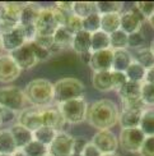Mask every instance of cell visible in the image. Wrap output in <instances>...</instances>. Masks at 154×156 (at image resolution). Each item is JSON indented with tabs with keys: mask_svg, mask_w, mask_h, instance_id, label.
I'll list each match as a JSON object with an SVG mask.
<instances>
[{
	"mask_svg": "<svg viewBox=\"0 0 154 156\" xmlns=\"http://www.w3.org/2000/svg\"><path fill=\"white\" fill-rule=\"evenodd\" d=\"M148 22H149V24L152 26V27L154 28V14H153V16H152V17L148 19Z\"/></svg>",
	"mask_w": 154,
	"mask_h": 156,
	"instance_id": "11a10c76",
	"label": "cell"
},
{
	"mask_svg": "<svg viewBox=\"0 0 154 156\" xmlns=\"http://www.w3.org/2000/svg\"><path fill=\"white\" fill-rule=\"evenodd\" d=\"M145 19L139 14V12L134 8L125 10L120 14V30L125 32L126 35H132L140 32L143 22Z\"/></svg>",
	"mask_w": 154,
	"mask_h": 156,
	"instance_id": "30bf717a",
	"label": "cell"
},
{
	"mask_svg": "<svg viewBox=\"0 0 154 156\" xmlns=\"http://www.w3.org/2000/svg\"><path fill=\"white\" fill-rule=\"evenodd\" d=\"M62 27H65L72 35H75V34H78L79 31L83 30V19L73 13V14H70L66 18L65 24H64Z\"/></svg>",
	"mask_w": 154,
	"mask_h": 156,
	"instance_id": "ab89813d",
	"label": "cell"
},
{
	"mask_svg": "<svg viewBox=\"0 0 154 156\" xmlns=\"http://www.w3.org/2000/svg\"><path fill=\"white\" fill-rule=\"evenodd\" d=\"M0 128H2V126H0Z\"/></svg>",
	"mask_w": 154,
	"mask_h": 156,
	"instance_id": "e7e4bbea",
	"label": "cell"
},
{
	"mask_svg": "<svg viewBox=\"0 0 154 156\" xmlns=\"http://www.w3.org/2000/svg\"><path fill=\"white\" fill-rule=\"evenodd\" d=\"M125 74L127 77V80L131 82H139L143 83L145 80V74H146V69L143 68L140 64H138L136 62H132L130 64V67L125 70Z\"/></svg>",
	"mask_w": 154,
	"mask_h": 156,
	"instance_id": "1f68e13d",
	"label": "cell"
},
{
	"mask_svg": "<svg viewBox=\"0 0 154 156\" xmlns=\"http://www.w3.org/2000/svg\"><path fill=\"white\" fill-rule=\"evenodd\" d=\"M73 140L74 136L65 131L57 132L55 140L49 146L50 156H69L73 154Z\"/></svg>",
	"mask_w": 154,
	"mask_h": 156,
	"instance_id": "9c48e42d",
	"label": "cell"
},
{
	"mask_svg": "<svg viewBox=\"0 0 154 156\" xmlns=\"http://www.w3.org/2000/svg\"><path fill=\"white\" fill-rule=\"evenodd\" d=\"M110 49V35L105 34L103 31H97L92 34V40H91V53L95 51H102Z\"/></svg>",
	"mask_w": 154,
	"mask_h": 156,
	"instance_id": "83f0119b",
	"label": "cell"
},
{
	"mask_svg": "<svg viewBox=\"0 0 154 156\" xmlns=\"http://www.w3.org/2000/svg\"><path fill=\"white\" fill-rule=\"evenodd\" d=\"M112 62H113V51L111 49L95 51L91 55L89 68L93 72H111L112 70Z\"/></svg>",
	"mask_w": 154,
	"mask_h": 156,
	"instance_id": "5bb4252c",
	"label": "cell"
},
{
	"mask_svg": "<svg viewBox=\"0 0 154 156\" xmlns=\"http://www.w3.org/2000/svg\"><path fill=\"white\" fill-rule=\"evenodd\" d=\"M2 40H3V49L8 51V54L23 46L24 44H27V38L24 36V31L21 24L15 30L9 32V34L2 35Z\"/></svg>",
	"mask_w": 154,
	"mask_h": 156,
	"instance_id": "2e32d148",
	"label": "cell"
},
{
	"mask_svg": "<svg viewBox=\"0 0 154 156\" xmlns=\"http://www.w3.org/2000/svg\"><path fill=\"white\" fill-rule=\"evenodd\" d=\"M2 6H3V3H0V16H2Z\"/></svg>",
	"mask_w": 154,
	"mask_h": 156,
	"instance_id": "94428289",
	"label": "cell"
},
{
	"mask_svg": "<svg viewBox=\"0 0 154 156\" xmlns=\"http://www.w3.org/2000/svg\"><path fill=\"white\" fill-rule=\"evenodd\" d=\"M142 84L143 83L127 81L124 86L117 91L120 99L125 100V99H131V97H139L140 96V91H142Z\"/></svg>",
	"mask_w": 154,
	"mask_h": 156,
	"instance_id": "f546056e",
	"label": "cell"
},
{
	"mask_svg": "<svg viewBox=\"0 0 154 156\" xmlns=\"http://www.w3.org/2000/svg\"><path fill=\"white\" fill-rule=\"evenodd\" d=\"M73 3L74 2H60L55 4V8L66 14H73Z\"/></svg>",
	"mask_w": 154,
	"mask_h": 156,
	"instance_id": "681fc988",
	"label": "cell"
},
{
	"mask_svg": "<svg viewBox=\"0 0 154 156\" xmlns=\"http://www.w3.org/2000/svg\"><path fill=\"white\" fill-rule=\"evenodd\" d=\"M28 105L33 108H47L51 106L54 100V83L46 78H35L29 81L23 88Z\"/></svg>",
	"mask_w": 154,
	"mask_h": 156,
	"instance_id": "7a4b0ae2",
	"label": "cell"
},
{
	"mask_svg": "<svg viewBox=\"0 0 154 156\" xmlns=\"http://www.w3.org/2000/svg\"><path fill=\"white\" fill-rule=\"evenodd\" d=\"M9 55L13 58V60L17 63V66L22 70H29L38 64V60L36 59L29 42L24 44L23 46H21L14 51H12Z\"/></svg>",
	"mask_w": 154,
	"mask_h": 156,
	"instance_id": "7c38bea8",
	"label": "cell"
},
{
	"mask_svg": "<svg viewBox=\"0 0 154 156\" xmlns=\"http://www.w3.org/2000/svg\"><path fill=\"white\" fill-rule=\"evenodd\" d=\"M56 106L61 113L66 124H79V123L84 122L87 118L88 104L84 96L61 104H56Z\"/></svg>",
	"mask_w": 154,
	"mask_h": 156,
	"instance_id": "277c9868",
	"label": "cell"
},
{
	"mask_svg": "<svg viewBox=\"0 0 154 156\" xmlns=\"http://www.w3.org/2000/svg\"><path fill=\"white\" fill-rule=\"evenodd\" d=\"M41 6H38L33 3H25L23 6V10L19 18V24L21 26H31L36 23V19L38 17Z\"/></svg>",
	"mask_w": 154,
	"mask_h": 156,
	"instance_id": "cb8c5ba5",
	"label": "cell"
},
{
	"mask_svg": "<svg viewBox=\"0 0 154 156\" xmlns=\"http://www.w3.org/2000/svg\"><path fill=\"white\" fill-rule=\"evenodd\" d=\"M111 78H112V87L113 91H117L124 86V84L129 81L125 74V72H116V70H111Z\"/></svg>",
	"mask_w": 154,
	"mask_h": 156,
	"instance_id": "f6af8a7d",
	"label": "cell"
},
{
	"mask_svg": "<svg viewBox=\"0 0 154 156\" xmlns=\"http://www.w3.org/2000/svg\"><path fill=\"white\" fill-rule=\"evenodd\" d=\"M140 97L146 108H154V84L143 82Z\"/></svg>",
	"mask_w": 154,
	"mask_h": 156,
	"instance_id": "74e56055",
	"label": "cell"
},
{
	"mask_svg": "<svg viewBox=\"0 0 154 156\" xmlns=\"http://www.w3.org/2000/svg\"><path fill=\"white\" fill-rule=\"evenodd\" d=\"M0 156H13V155H0Z\"/></svg>",
	"mask_w": 154,
	"mask_h": 156,
	"instance_id": "6125c7cd",
	"label": "cell"
},
{
	"mask_svg": "<svg viewBox=\"0 0 154 156\" xmlns=\"http://www.w3.org/2000/svg\"><path fill=\"white\" fill-rule=\"evenodd\" d=\"M33 41L37 42L38 45H41V46L46 48L49 51L55 45V41H54V37L52 36H36V38H35Z\"/></svg>",
	"mask_w": 154,
	"mask_h": 156,
	"instance_id": "c3c4849f",
	"label": "cell"
},
{
	"mask_svg": "<svg viewBox=\"0 0 154 156\" xmlns=\"http://www.w3.org/2000/svg\"><path fill=\"white\" fill-rule=\"evenodd\" d=\"M91 144L97 148V150L102 154H113L117 151L119 148V138L110 129H105V131H97L89 141Z\"/></svg>",
	"mask_w": 154,
	"mask_h": 156,
	"instance_id": "ba28073f",
	"label": "cell"
},
{
	"mask_svg": "<svg viewBox=\"0 0 154 156\" xmlns=\"http://www.w3.org/2000/svg\"><path fill=\"white\" fill-rule=\"evenodd\" d=\"M127 41H129V35L119 30L110 35V49L112 51L127 49Z\"/></svg>",
	"mask_w": 154,
	"mask_h": 156,
	"instance_id": "836d02e7",
	"label": "cell"
},
{
	"mask_svg": "<svg viewBox=\"0 0 154 156\" xmlns=\"http://www.w3.org/2000/svg\"><path fill=\"white\" fill-rule=\"evenodd\" d=\"M23 3H3L2 6V16L0 19H6V21L19 23V18H21V13L23 10Z\"/></svg>",
	"mask_w": 154,
	"mask_h": 156,
	"instance_id": "603a6c76",
	"label": "cell"
},
{
	"mask_svg": "<svg viewBox=\"0 0 154 156\" xmlns=\"http://www.w3.org/2000/svg\"><path fill=\"white\" fill-rule=\"evenodd\" d=\"M94 12H97L95 10V3H92V2H74L73 3V13L82 19L93 14Z\"/></svg>",
	"mask_w": 154,
	"mask_h": 156,
	"instance_id": "d6a6232c",
	"label": "cell"
},
{
	"mask_svg": "<svg viewBox=\"0 0 154 156\" xmlns=\"http://www.w3.org/2000/svg\"><path fill=\"white\" fill-rule=\"evenodd\" d=\"M99 30H101V14L98 12H94L93 14L83 19V31H87L89 34H94V32Z\"/></svg>",
	"mask_w": 154,
	"mask_h": 156,
	"instance_id": "d590c367",
	"label": "cell"
},
{
	"mask_svg": "<svg viewBox=\"0 0 154 156\" xmlns=\"http://www.w3.org/2000/svg\"><path fill=\"white\" fill-rule=\"evenodd\" d=\"M17 123L23 127H25L29 131L35 132L36 129L42 127V115H41V109L40 108H33V106H27L24 110H22L18 114Z\"/></svg>",
	"mask_w": 154,
	"mask_h": 156,
	"instance_id": "4fadbf2b",
	"label": "cell"
},
{
	"mask_svg": "<svg viewBox=\"0 0 154 156\" xmlns=\"http://www.w3.org/2000/svg\"><path fill=\"white\" fill-rule=\"evenodd\" d=\"M41 115H42V126L50 127L55 129V131L60 132L65 127V120H64L61 113L59 112L57 106H47L41 109Z\"/></svg>",
	"mask_w": 154,
	"mask_h": 156,
	"instance_id": "9a60e30c",
	"label": "cell"
},
{
	"mask_svg": "<svg viewBox=\"0 0 154 156\" xmlns=\"http://www.w3.org/2000/svg\"><path fill=\"white\" fill-rule=\"evenodd\" d=\"M102 156H121V155L117 152H113V154H106V155H102Z\"/></svg>",
	"mask_w": 154,
	"mask_h": 156,
	"instance_id": "9f6ffc18",
	"label": "cell"
},
{
	"mask_svg": "<svg viewBox=\"0 0 154 156\" xmlns=\"http://www.w3.org/2000/svg\"><path fill=\"white\" fill-rule=\"evenodd\" d=\"M46 156H50V155H46Z\"/></svg>",
	"mask_w": 154,
	"mask_h": 156,
	"instance_id": "be15d7a7",
	"label": "cell"
},
{
	"mask_svg": "<svg viewBox=\"0 0 154 156\" xmlns=\"http://www.w3.org/2000/svg\"><path fill=\"white\" fill-rule=\"evenodd\" d=\"M124 4L120 2H97L95 10L99 14H111V13H122Z\"/></svg>",
	"mask_w": 154,
	"mask_h": 156,
	"instance_id": "e575fe53",
	"label": "cell"
},
{
	"mask_svg": "<svg viewBox=\"0 0 154 156\" xmlns=\"http://www.w3.org/2000/svg\"><path fill=\"white\" fill-rule=\"evenodd\" d=\"M139 128L145 134V137L154 136V108H146L143 112Z\"/></svg>",
	"mask_w": 154,
	"mask_h": 156,
	"instance_id": "4316f807",
	"label": "cell"
},
{
	"mask_svg": "<svg viewBox=\"0 0 154 156\" xmlns=\"http://www.w3.org/2000/svg\"><path fill=\"white\" fill-rule=\"evenodd\" d=\"M91 40H92V34L82 30L78 34L73 35V41L70 48L78 55L91 53Z\"/></svg>",
	"mask_w": 154,
	"mask_h": 156,
	"instance_id": "ac0fdd59",
	"label": "cell"
},
{
	"mask_svg": "<svg viewBox=\"0 0 154 156\" xmlns=\"http://www.w3.org/2000/svg\"><path fill=\"white\" fill-rule=\"evenodd\" d=\"M91 55H92V53H87V54H82L79 56H80V60L84 63L85 66H89V62H91Z\"/></svg>",
	"mask_w": 154,
	"mask_h": 156,
	"instance_id": "f5cc1de1",
	"label": "cell"
},
{
	"mask_svg": "<svg viewBox=\"0 0 154 156\" xmlns=\"http://www.w3.org/2000/svg\"><path fill=\"white\" fill-rule=\"evenodd\" d=\"M35 26L37 36H54L56 30L60 27L56 21L54 8H42L41 6Z\"/></svg>",
	"mask_w": 154,
	"mask_h": 156,
	"instance_id": "52a82bcc",
	"label": "cell"
},
{
	"mask_svg": "<svg viewBox=\"0 0 154 156\" xmlns=\"http://www.w3.org/2000/svg\"><path fill=\"white\" fill-rule=\"evenodd\" d=\"M69 156H82V154H75V152H73L72 155H69Z\"/></svg>",
	"mask_w": 154,
	"mask_h": 156,
	"instance_id": "91938a15",
	"label": "cell"
},
{
	"mask_svg": "<svg viewBox=\"0 0 154 156\" xmlns=\"http://www.w3.org/2000/svg\"><path fill=\"white\" fill-rule=\"evenodd\" d=\"M56 134H57V131H55V129L50 128V127L42 126L33 132V140L49 147L51 145V142L55 140Z\"/></svg>",
	"mask_w": 154,
	"mask_h": 156,
	"instance_id": "f1b7e54d",
	"label": "cell"
},
{
	"mask_svg": "<svg viewBox=\"0 0 154 156\" xmlns=\"http://www.w3.org/2000/svg\"><path fill=\"white\" fill-rule=\"evenodd\" d=\"M143 112H135V110H120L119 124L121 129H131L139 128L140 119H142Z\"/></svg>",
	"mask_w": 154,
	"mask_h": 156,
	"instance_id": "d6986e66",
	"label": "cell"
},
{
	"mask_svg": "<svg viewBox=\"0 0 154 156\" xmlns=\"http://www.w3.org/2000/svg\"><path fill=\"white\" fill-rule=\"evenodd\" d=\"M29 44H31V48H32V50H33V54L36 56V59L38 60V63L40 62H46L51 58V53L46 48L41 46V45H38L35 41H32Z\"/></svg>",
	"mask_w": 154,
	"mask_h": 156,
	"instance_id": "7bdbcfd3",
	"label": "cell"
},
{
	"mask_svg": "<svg viewBox=\"0 0 154 156\" xmlns=\"http://www.w3.org/2000/svg\"><path fill=\"white\" fill-rule=\"evenodd\" d=\"M84 83L78 78H60L54 83V100L56 104H61L74 99H79L84 95Z\"/></svg>",
	"mask_w": 154,
	"mask_h": 156,
	"instance_id": "3957f363",
	"label": "cell"
},
{
	"mask_svg": "<svg viewBox=\"0 0 154 156\" xmlns=\"http://www.w3.org/2000/svg\"><path fill=\"white\" fill-rule=\"evenodd\" d=\"M27 156H46L49 155V147L37 141H32L22 150Z\"/></svg>",
	"mask_w": 154,
	"mask_h": 156,
	"instance_id": "8d00e7d4",
	"label": "cell"
},
{
	"mask_svg": "<svg viewBox=\"0 0 154 156\" xmlns=\"http://www.w3.org/2000/svg\"><path fill=\"white\" fill-rule=\"evenodd\" d=\"M54 41H55V45H57L61 50L62 49H68L72 46V41H73V35L65 28L60 26L59 28L56 30V32L54 34Z\"/></svg>",
	"mask_w": 154,
	"mask_h": 156,
	"instance_id": "4dcf8cb0",
	"label": "cell"
},
{
	"mask_svg": "<svg viewBox=\"0 0 154 156\" xmlns=\"http://www.w3.org/2000/svg\"><path fill=\"white\" fill-rule=\"evenodd\" d=\"M135 9L144 19H148L154 14V2H138L135 3Z\"/></svg>",
	"mask_w": 154,
	"mask_h": 156,
	"instance_id": "b9f144b4",
	"label": "cell"
},
{
	"mask_svg": "<svg viewBox=\"0 0 154 156\" xmlns=\"http://www.w3.org/2000/svg\"><path fill=\"white\" fill-rule=\"evenodd\" d=\"M120 14L121 13H111V14L101 16V31L111 35L120 30Z\"/></svg>",
	"mask_w": 154,
	"mask_h": 156,
	"instance_id": "d4e9b609",
	"label": "cell"
},
{
	"mask_svg": "<svg viewBox=\"0 0 154 156\" xmlns=\"http://www.w3.org/2000/svg\"><path fill=\"white\" fill-rule=\"evenodd\" d=\"M144 82L150 83V84H154V67H152L150 69L146 70V74H145V80H144Z\"/></svg>",
	"mask_w": 154,
	"mask_h": 156,
	"instance_id": "816d5d0a",
	"label": "cell"
},
{
	"mask_svg": "<svg viewBox=\"0 0 154 156\" xmlns=\"http://www.w3.org/2000/svg\"><path fill=\"white\" fill-rule=\"evenodd\" d=\"M150 50L153 51V54H154V38H153L152 42H150Z\"/></svg>",
	"mask_w": 154,
	"mask_h": 156,
	"instance_id": "6f0895ef",
	"label": "cell"
},
{
	"mask_svg": "<svg viewBox=\"0 0 154 156\" xmlns=\"http://www.w3.org/2000/svg\"><path fill=\"white\" fill-rule=\"evenodd\" d=\"M28 105L23 90L15 86H5L0 88V106L21 113Z\"/></svg>",
	"mask_w": 154,
	"mask_h": 156,
	"instance_id": "5b68a950",
	"label": "cell"
},
{
	"mask_svg": "<svg viewBox=\"0 0 154 156\" xmlns=\"http://www.w3.org/2000/svg\"><path fill=\"white\" fill-rule=\"evenodd\" d=\"M13 156H27V155H25V154H24L22 150H18V151H17L14 155H13Z\"/></svg>",
	"mask_w": 154,
	"mask_h": 156,
	"instance_id": "db71d44e",
	"label": "cell"
},
{
	"mask_svg": "<svg viewBox=\"0 0 154 156\" xmlns=\"http://www.w3.org/2000/svg\"><path fill=\"white\" fill-rule=\"evenodd\" d=\"M120 109L111 99H99L92 105H88L85 122L97 131L111 129L119 124Z\"/></svg>",
	"mask_w": 154,
	"mask_h": 156,
	"instance_id": "6da1fadb",
	"label": "cell"
},
{
	"mask_svg": "<svg viewBox=\"0 0 154 156\" xmlns=\"http://www.w3.org/2000/svg\"><path fill=\"white\" fill-rule=\"evenodd\" d=\"M22 74V69L17 66L9 54L0 55V83L8 84L18 80Z\"/></svg>",
	"mask_w": 154,
	"mask_h": 156,
	"instance_id": "8fae6325",
	"label": "cell"
},
{
	"mask_svg": "<svg viewBox=\"0 0 154 156\" xmlns=\"http://www.w3.org/2000/svg\"><path fill=\"white\" fill-rule=\"evenodd\" d=\"M119 147L129 154H139L145 141V134L140 128L121 129L119 134Z\"/></svg>",
	"mask_w": 154,
	"mask_h": 156,
	"instance_id": "8992f818",
	"label": "cell"
},
{
	"mask_svg": "<svg viewBox=\"0 0 154 156\" xmlns=\"http://www.w3.org/2000/svg\"><path fill=\"white\" fill-rule=\"evenodd\" d=\"M140 156H154V136L145 137V141L139 152Z\"/></svg>",
	"mask_w": 154,
	"mask_h": 156,
	"instance_id": "bcb514c9",
	"label": "cell"
},
{
	"mask_svg": "<svg viewBox=\"0 0 154 156\" xmlns=\"http://www.w3.org/2000/svg\"><path fill=\"white\" fill-rule=\"evenodd\" d=\"M2 50H4L3 49V40H2V35H0V51Z\"/></svg>",
	"mask_w": 154,
	"mask_h": 156,
	"instance_id": "680465c9",
	"label": "cell"
},
{
	"mask_svg": "<svg viewBox=\"0 0 154 156\" xmlns=\"http://www.w3.org/2000/svg\"><path fill=\"white\" fill-rule=\"evenodd\" d=\"M18 114L10 109H6L4 106H0V126H8L15 124L18 119Z\"/></svg>",
	"mask_w": 154,
	"mask_h": 156,
	"instance_id": "60d3db41",
	"label": "cell"
},
{
	"mask_svg": "<svg viewBox=\"0 0 154 156\" xmlns=\"http://www.w3.org/2000/svg\"><path fill=\"white\" fill-rule=\"evenodd\" d=\"M92 86L99 92H110L113 91L111 72H93L92 73Z\"/></svg>",
	"mask_w": 154,
	"mask_h": 156,
	"instance_id": "44dd1931",
	"label": "cell"
},
{
	"mask_svg": "<svg viewBox=\"0 0 154 156\" xmlns=\"http://www.w3.org/2000/svg\"><path fill=\"white\" fill-rule=\"evenodd\" d=\"M145 45V38L142 35V32H136V34L129 35V41H127V48L132 49L134 51L144 48Z\"/></svg>",
	"mask_w": 154,
	"mask_h": 156,
	"instance_id": "ee69618b",
	"label": "cell"
},
{
	"mask_svg": "<svg viewBox=\"0 0 154 156\" xmlns=\"http://www.w3.org/2000/svg\"><path fill=\"white\" fill-rule=\"evenodd\" d=\"M134 62L132 54L127 49L124 50H115L113 51V62H112V70L116 72H125Z\"/></svg>",
	"mask_w": 154,
	"mask_h": 156,
	"instance_id": "ffe728a7",
	"label": "cell"
},
{
	"mask_svg": "<svg viewBox=\"0 0 154 156\" xmlns=\"http://www.w3.org/2000/svg\"><path fill=\"white\" fill-rule=\"evenodd\" d=\"M18 151L9 128H0V155H14Z\"/></svg>",
	"mask_w": 154,
	"mask_h": 156,
	"instance_id": "7402d4cb",
	"label": "cell"
},
{
	"mask_svg": "<svg viewBox=\"0 0 154 156\" xmlns=\"http://www.w3.org/2000/svg\"><path fill=\"white\" fill-rule=\"evenodd\" d=\"M82 156H102V154L91 144V142H89V144L85 146L84 150H83Z\"/></svg>",
	"mask_w": 154,
	"mask_h": 156,
	"instance_id": "f907efd6",
	"label": "cell"
},
{
	"mask_svg": "<svg viewBox=\"0 0 154 156\" xmlns=\"http://www.w3.org/2000/svg\"><path fill=\"white\" fill-rule=\"evenodd\" d=\"M88 144H89V141L84 137V136H75L74 140H73V152L82 154Z\"/></svg>",
	"mask_w": 154,
	"mask_h": 156,
	"instance_id": "7dc6e473",
	"label": "cell"
},
{
	"mask_svg": "<svg viewBox=\"0 0 154 156\" xmlns=\"http://www.w3.org/2000/svg\"><path fill=\"white\" fill-rule=\"evenodd\" d=\"M121 108L124 110H135V112H144L146 106L142 100V97H131V99L121 100Z\"/></svg>",
	"mask_w": 154,
	"mask_h": 156,
	"instance_id": "f35d334b",
	"label": "cell"
},
{
	"mask_svg": "<svg viewBox=\"0 0 154 156\" xmlns=\"http://www.w3.org/2000/svg\"><path fill=\"white\" fill-rule=\"evenodd\" d=\"M9 129H10L13 138L15 141L18 150H23L28 144H31V142L33 141V132L27 129L25 127L21 126V124H18V123L13 124Z\"/></svg>",
	"mask_w": 154,
	"mask_h": 156,
	"instance_id": "e0dca14e",
	"label": "cell"
},
{
	"mask_svg": "<svg viewBox=\"0 0 154 156\" xmlns=\"http://www.w3.org/2000/svg\"><path fill=\"white\" fill-rule=\"evenodd\" d=\"M132 59H134V62L140 64V66L143 68H145L146 70L150 69L152 67H154V54L150 50V48L144 46L139 50H135L132 54Z\"/></svg>",
	"mask_w": 154,
	"mask_h": 156,
	"instance_id": "484cf974",
	"label": "cell"
}]
</instances>
